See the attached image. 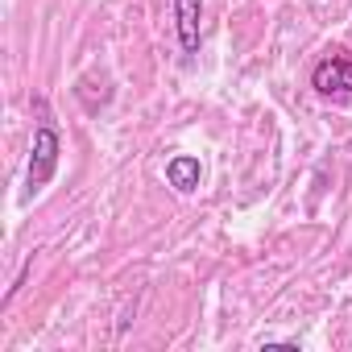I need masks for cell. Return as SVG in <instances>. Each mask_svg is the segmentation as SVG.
Here are the masks:
<instances>
[{
	"instance_id": "6da1fadb",
	"label": "cell",
	"mask_w": 352,
	"mask_h": 352,
	"mask_svg": "<svg viewBox=\"0 0 352 352\" xmlns=\"http://www.w3.org/2000/svg\"><path fill=\"white\" fill-rule=\"evenodd\" d=\"M34 145H30V170H25V199H34L58 170V153H63V133H58V120L50 112V104L38 96L34 100Z\"/></svg>"
},
{
	"instance_id": "7a4b0ae2",
	"label": "cell",
	"mask_w": 352,
	"mask_h": 352,
	"mask_svg": "<svg viewBox=\"0 0 352 352\" xmlns=\"http://www.w3.org/2000/svg\"><path fill=\"white\" fill-rule=\"evenodd\" d=\"M311 87L319 96H352V58H323L315 71H311Z\"/></svg>"
},
{
	"instance_id": "3957f363",
	"label": "cell",
	"mask_w": 352,
	"mask_h": 352,
	"mask_svg": "<svg viewBox=\"0 0 352 352\" xmlns=\"http://www.w3.org/2000/svg\"><path fill=\"white\" fill-rule=\"evenodd\" d=\"M174 30H179L183 54H199V21H204V0H170Z\"/></svg>"
},
{
	"instance_id": "277c9868",
	"label": "cell",
	"mask_w": 352,
	"mask_h": 352,
	"mask_svg": "<svg viewBox=\"0 0 352 352\" xmlns=\"http://www.w3.org/2000/svg\"><path fill=\"white\" fill-rule=\"evenodd\" d=\"M199 179H204V166H199V157H191V153H179V157H170L166 162V183L179 191V195H191V191H199Z\"/></svg>"
}]
</instances>
